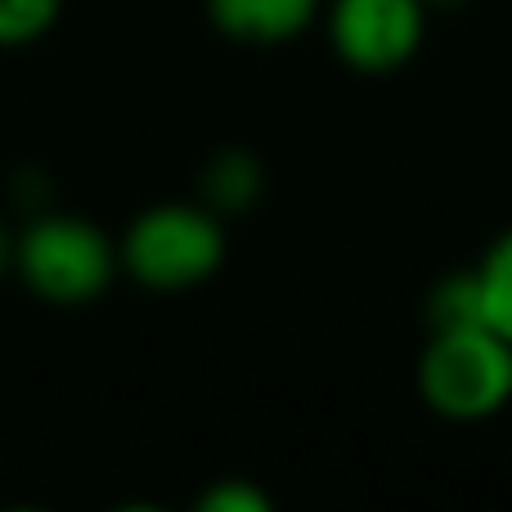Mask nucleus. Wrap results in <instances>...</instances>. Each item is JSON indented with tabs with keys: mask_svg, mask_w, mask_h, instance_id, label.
Segmentation results:
<instances>
[{
	"mask_svg": "<svg viewBox=\"0 0 512 512\" xmlns=\"http://www.w3.org/2000/svg\"><path fill=\"white\" fill-rule=\"evenodd\" d=\"M418 396L445 423H486L512 405V342L486 324L432 328L418 355Z\"/></svg>",
	"mask_w": 512,
	"mask_h": 512,
	"instance_id": "obj_1",
	"label": "nucleus"
},
{
	"mask_svg": "<svg viewBox=\"0 0 512 512\" xmlns=\"http://www.w3.org/2000/svg\"><path fill=\"white\" fill-rule=\"evenodd\" d=\"M14 274L45 306H90L122 274L117 243L72 212H36L14 234Z\"/></svg>",
	"mask_w": 512,
	"mask_h": 512,
	"instance_id": "obj_2",
	"label": "nucleus"
},
{
	"mask_svg": "<svg viewBox=\"0 0 512 512\" xmlns=\"http://www.w3.org/2000/svg\"><path fill=\"white\" fill-rule=\"evenodd\" d=\"M225 216L207 203H153L117 239L122 274L149 292H189L225 265Z\"/></svg>",
	"mask_w": 512,
	"mask_h": 512,
	"instance_id": "obj_3",
	"label": "nucleus"
},
{
	"mask_svg": "<svg viewBox=\"0 0 512 512\" xmlns=\"http://www.w3.org/2000/svg\"><path fill=\"white\" fill-rule=\"evenodd\" d=\"M427 0H324V32L351 72H400L427 41Z\"/></svg>",
	"mask_w": 512,
	"mask_h": 512,
	"instance_id": "obj_4",
	"label": "nucleus"
},
{
	"mask_svg": "<svg viewBox=\"0 0 512 512\" xmlns=\"http://www.w3.org/2000/svg\"><path fill=\"white\" fill-rule=\"evenodd\" d=\"M324 0H207V18L239 45H288L319 23Z\"/></svg>",
	"mask_w": 512,
	"mask_h": 512,
	"instance_id": "obj_5",
	"label": "nucleus"
},
{
	"mask_svg": "<svg viewBox=\"0 0 512 512\" xmlns=\"http://www.w3.org/2000/svg\"><path fill=\"white\" fill-rule=\"evenodd\" d=\"M265 167L252 149H221L207 158L198 176V203H207L216 216H239L261 203Z\"/></svg>",
	"mask_w": 512,
	"mask_h": 512,
	"instance_id": "obj_6",
	"label": "nucleus"
},
{
	"mask_svg": "<svg viewBox=\"0 0 512 512\" xmlns=\"http://www.w3.org/2000/svg\"><path fill=\"white\" fill-rule=\"evenodd\" d=\"M472 292H477V319L512 342V230H504L481 261L472 265Z\"/></svg>",
	"mask_w": 512,
	"mask_h": 512,
	"instance_id": "obj_7",
	"label": "nucleus"
},
{
	"mask_svg": "<svg viewBox=\"0 0 512 512\" xmlns=\"http://www.w3.org/2000/svg\"><path fill=\"white\" fill-rule=\"evenodd\" d=\"M63 14V0H0V50H27L45 41Z\"/></svg>",
	"mask_w": 512,
	"mask_h": 512,
	"instance_id": "obj_8",
	"label": "nucleus"
},
{
	"mask_svg": "<svg viewBox=\"0 0 512 512\" xmlns=\"http://www.w3.org/2000/svg\"><path fill=\"white\" fill-rule=\"evenodd\" d=\"M427 324L445 328V324H481L477 319V292H472V274H450L445 283H436L427 297Z\"/></svg>",
	"mask_w": 512,
	"mask_h": 512,
	"instance_id": "obj_9",
	"label": "nucleus"
},
{
	"mask_svg": "<svg viewBox=\"0 0 512 512\" xmlns=\"http://www.w3.org/2000/svg\"><path fill=\"white\" fill-rule=\"evenodd\" d=\"M198 508L203 512H270L274 499L248 477H221L216 486H207L198 495Z\"/></svg>",
	"mask_w": 512,
	"mask_h": 512,
	"instance_id": "obj_10",
	"label": "nucleus"
},
{
	"mask_svg": "<svg viewBox=\"0 0 512 512\" xmlns=\"http://www.w3.org/2000/svg\"><path fill=\"white\" fill-rule=\"evenodd\" d=\"M9 274H14V234L0 225V283H5Z\"/></svg>",
	"mask_w": 512,
	"mask_h": 512,
	"instance_id": "obj_11",
	"label": "nucleus"
},
{
	"mask_svg": "<svg viewBox=\"0 0 512 512\" xmlns=\"http://www.w3.org/2000/svg\"><path fill=\"white\" fill-rule=\"evenodd\" d=\"M459 5H468V0H427V9H459Z\"/></svg>",
	"mask_w": 512,
	"mask_h": 512,
	"instance_id": "obj_12",
	"label": "nucleus"
}]
</instances>
